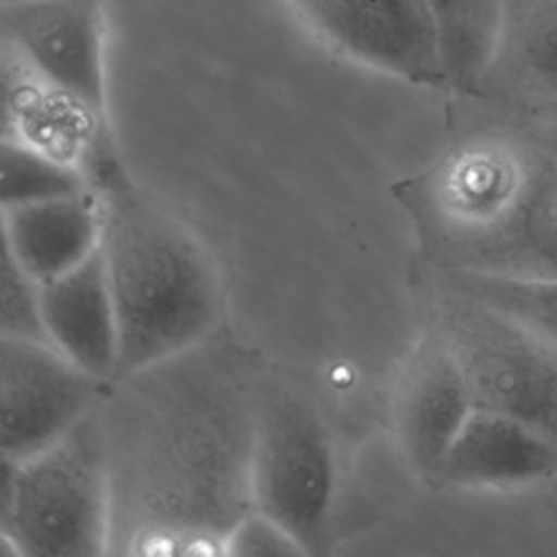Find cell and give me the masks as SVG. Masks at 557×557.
Instances as JSON below:
<instances>
[{"label": "cell", "instance_id": "obj_4", "mask_svg": "<svg viewBox=\"0 0 557 557\" xmlns=\"http://www.w3.org/2000/svg\"><path fill=\"white\" fill-rule=\"evenodd\" d=\"M113 490L100 409L41 453L2 459L0 542L24 557L111 553Z\"/></svg>", "mask_w": 557, "mask_h": 557}, {"label": "cell", "instance_id": "obj_9", "mask_svg": "<svg viewBox=\"0 0 557 557\" xmlns=\"http://www.w3.org/2000/svg\"><path fill=\"white\" fill-rule=\"evenodd\" d=\"M474 403L466 376L442 333H424L400 370L394 429L407 463L426 481L448 450Z\"/></svg>", "mask_w": 557, "mask_h": 557}, {"label": "cell", "instance_id": "obj_20", "mask_svg": "<svg viewBox=\"0 0 557 557\" xmlns=\"http://www.w3.org/2000/svg\"><path fill=\"white\" fill-rule=\"evenodd\" d=\"M379 4L396 22V26L403 30L409 44L418 50V54L426 63H431L435 70H440L444 76L437 30H435L429 0H379Z\"/></svg>", "mask_w": 557, "mask_h": 557}, {"label": "cell", "instance_id": "obj_12", "mask_svg": "<svg viewBox=\"0 0 557 557\" xmlns=\"http://www.w3.org/2000/svg\"><path fill=\"white\" fill-rule=\"evenodd\" d=\"M2 250L39 283L81 265L102 244L98 187L39 202L2 207Z\"/></svg>", "mask_w": 557, "mask_h": 557}, {"label": "cell", "instance_id": "obj_13", "mask_svg": "<svg viewBox=\"0 0 557 557\" xmlns=\"http://www.w3.org/2000/svg\"><path fill=\"white\" fill-rule=\"evenodd\" d=\"M305 20L337 50L413 85H446L440 70L409 44L379 0H292Z\"/></svg>", "mask_w": 557, "mask_h": 557}, {"label": "cell", "instance_id": "obj_11", "mask_svg": "<svg viewBox=\"0 0 557 557\" xmlns=\"http://www.w3.org/2000/svg\"><path fill=\"white\" fill-rule=\"evenodd\" d=\"M41 305L48 342L94 376L115 381L120 324L102 250L41 283Z\"/></svg>", "mask_w": 557, "mask_h": 557}, {"label": "cell", "instance_id": "obj_16", "mask_svg": "<svg viewBox=\"0 0 557 557\" xmlns=\"http://www.w3.org/2000/svg\"><path fill=\"white\" fill-rule=\"evenodd\" d=\"M437 270L446 289L500 307L557 342V281H522L466 270Z\"/></svg>", "mask_w": 557, "mask_h": 557}, {"label": "cell", "instance_id": "obj_14", "mask_svg": "<svg viewBox=\"0 0 557 557\" xmlns=\"http://www.w3.org/2000/svg\"><path fill=\"white\" fill-rule=\"evenodd\" d=\"M446 85H481L507 33V0H429Z\"/></svg>", "mask_w": 557, "mask_h": 557}, {"label": "cell", "instance_id": "obj_2", "mask_svg": "<svg viewBox=\"0 0 557 557\" xmlns=\"http://www.w3.org/2000/svg\"><path fill=\"white\" fill-rule=\"evenodd\" d=\"M394 196L435 268L557 281V137L466 139Z\"/></svg>", "mask_w": 557, "mask_h": 557}, {"label": "cell", "instance_id": "obj_10", "mask_svg": "<svg viewBox=\"0 0 557 557\" xmlns=\"http://www.w3.org/2000/svg\"><path fill=\"white\" fill-rule=\"evenodd\" d=\"M557 474V444L522 420L474 409L426 483L435 487H513Z\"/></svg>", "mask_w": 557, "mask_h": 557}, {"label": "cell", "instance_id": "obj_15", "mask_svg": "<svg viewBox=\"0 0 557 557\" xmlns=\"http://www.w3.org/2000/svg\"><path fill=\"white\" fill-rule=\"evenodd\" d=\"M94 187L85 168L2 135L0 207L74 196Z\"/></svg>", "mask_w": 557, "mask_h": 557}, {"label": "cell", "instance_id": "obj_3", "mask_svg": "<svg viewBox=\"0 0 557 557\" xmlns=\"http://www.w3.org/2000/svg\"><path fill=\"white\" fill-rule=\"evenodd\" d=\"M102 257L120 324L117 379L205 344L222 318V283L205 244L115 163L96 183Z\"/></svg>", "mask_w": 557, "mask_h": 557}, {"label": "cell", "instance_id": "obj_6", "mask_svg": "<svg viewBox=\"0 0 557 557\" xmlns=\"http://www.w3.org/2000/svg\"><path fill=\"white\" fill-rule=\"evenodd\" d=\"M337 490L335 444L315 407L294 392L259 394L252 507L285 527L307 555H324L331 550Z\"/></svg>", "mask_w": 557, "mask_h": 557}, {"label": "cell", "instance_id": "obj_19", "mask_svg": "<svg viewBox=\"0 0 557 557\" xmlns=\"http://www.w3.org/2000/svg\"><path fill=\"white\" fill-rule=\"evenodd\" d=\"M224 555L231 557H292L307 555L300 542L276 520L248 509L228 531L224 542Z\"/></svg>", "mask_w": 557, "mask_h": 557}, {"label": "cell", "instance_id": "obj_7", "mask_svg": "<svg viewBox=\"0 0 557 557\" xmlns=\"http://www.w3.org/2000/svg\"><path fill=\"white\" fill-rule=\"evenodd\" d=\"M94 376L48 342L0 337V453L22 461L59 442L107 400Z\"/></svg>", "mask_w": 557, "mask_h": 557}, {"label": "cell", "instance_id": "obj_21", "mask_svg": "<svg viewBox=\"0 0 557 557\" xmlns=\"http://www.w3.org/2000/svg\"><path fill=\"white\" fill-rule=\"evenodd\" d=\"M2 4H13V2H28V0H0Z\"/></svg>", "mask_w": 557, "mask_h": 557}, {"label": "cell", "instance_id": "obj_5", "mask_svg": "<svg viewBox=\"0 0 557 557\" xmlns=\"http://www.w3.org/2000/svg\"><path fill=\"white\" fill-rule=\"evenodd\" d=\"M444 292L435 329L466 376L474 409L522 420L557 444V342L500 307Z\"/></svg>", "mask_w": 557, "mask_h": 557}, {"label": "cell", "instance_id": "obj_8", "mask_svg": "<svg viewBox=\"0 0 557 557\" xmlns=\"http://www.w3.org/2000/svg\"><path fill=\"white\" fill-rule=\"evenodd\" d=\"M0 13L4 48L107 117L102 0H28Z\"/></svg>", "mask_w": 557, "mask_h": 557}, {"label": "cell", "instance_id": "obj_18", "mask_svg": "<svg viewBox=\"0 0 557 557\" xmlns=\"http://www.w3.org/2000/svg\"><path fill=\"white\" fill-rule=\"evenodd\" d=\"M0 294V337L48 342L44 324L41 283L4 250Z\"/></svg>", "mask_w": 557, "mask_h": 557}, {"label": "cell", "instance_id": "obj_17", "mask_svg": "<svg viewBox=\"0 0 557 557\" xmlns=\"http://www.w3.org/2000/svg\"><path fill=\"white\" fill-rule=\"evenodd\" d=\"M516 61L522 78L557 98V0H527L516 28Z\"/></svg>", "mask_w": 557, "mask_h": 557}, {"label": "cell", "instance_id": "obj_1", "mask_svg": "<svg viewBox=\"0 0 557 557\" xmlns=\"http://www.w3.org/2000/svg\"><path fill=\"white\" fill-rule=\"evenodd\" d=\"M178 357L113 381L107 433L111 553L224 555L233 524L252 509L250 455L259 394L209 352Z\"/></svg>", "mask_w": 557, "mask_h": 557}]
</instances>
